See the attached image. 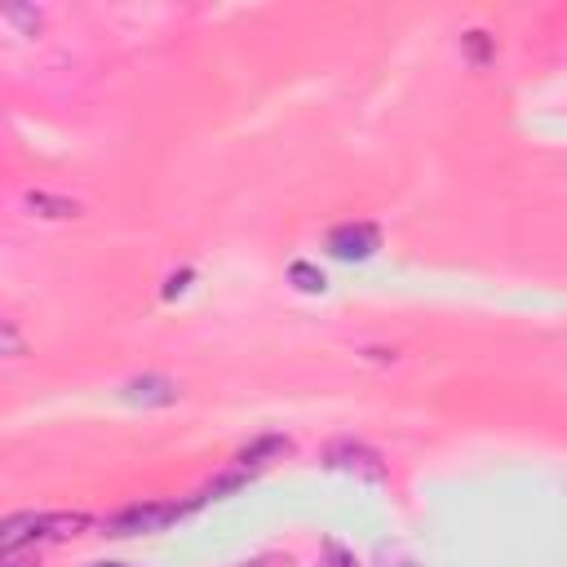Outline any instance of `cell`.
Wrapping results in <instances>:
<instances>
[{
	"label": "cell",
	"mask_w": 567,
	"mask_h": 567,
	"mask_svg": "<svg viewBox=\"0 0 567 567\" xmlns=\"http://www.w3.org/2000/svg\"><path fill=\"white\" fill-rule=\"evenodd\" d=\"M27 209L45 222H71L80 218V204L67 200V195H54V191H27Z\"/></svg>",
	"instance_id": "cell-6"
},
{
	"label": "cell",
	"mask_w": 567,
	"mask_h": 567,
	"mask_svg": "<svg viewBox=\"0 0 567 567\" xmlns=\"http://www.w3.org/2000/svg\"><path fill=\"white\" fill-rule=\"evenodd\" d=\"M0 18L14 23V27H23V36H36L40 27H45V9H36V5H5L0 9Z\"/></svg>",
	"instance_id": "cell-9"
},
{
	"label": "cell",
	"mask_w": 567,
	"mask_h": 567,
	"mask_svg": "<svg viewBox=\"0 0 567 567\" xmlns=\"http://www.w3.org/2000/svg\"><path fill=\"white\" fill-rule=\"evenodd\" d=\"M324 244L337 262H368V257L381 249V231L373 222H342V226L328 231Z\"/></svg>",
	"instance_id": "cell-3"
},
{
	"label": "cell",
	"mask_w": 567,
	"mask_h": 567,
	"mask_svg": "<svg viewBox=\"0 0 567 567\" xmlns=\"http://www.w3.org/2000/svg\"><path fill=\"white\" fill-rule=\"evenodd\" d=\"M80 528H89V514H9L0 519V559L32 550L40 541H63Z\"/></svg>",
	"instance_id": "cell-1"
},
{
	"label": "cell",
	"mask_w": 567,
	"mask_h": 567,
	"mask_svg": "<svg viewBox=\"0 0 567 567\" xmlns=\"http://www.w3.org/2000/svg\"><path fill=\"white\" fill-rule=\"evenodd\" d=\"M324 461H328L333 470L359 474V479H368V483H381V479H386V466H381V457H377V452H368L364 443H350V439L333 443Z\"/></svg>",
	"instance_id": "cell-4"
},
{
	"label": "cell",
	"mask_w": 567,
	"mask_h": 567,
	"mask_svg": "<svg viewBox=\"0 0 567 567\" xmlns=\"http://www.w3.org/2000/svg\"><path fill=\"white\" fill-rule=\"evenodd\" d=\"M89 567H125V563H89Z\"/></svg>",
	"instance_id": "cell-14"
},
{
	"label": "cell",
	"mask_w": 567,
	"mask_h": 567,
	"mask_svg": "<svg viewBox=\"0 0 567 567\" xmlns=\"http://www.w3.org/2000/svg\"><path fill=\"white\" fill-rule=\"evenodd\" d=\"M27 342H23V333H18L9 319H0V359H9V355H23Z\"/></svg>",
	"instance_id": "cell-11"
},
{
	"label": "cell",
	"mask_w": 567,
	"mask_h": 567,
	"mask_svg": "<svg viewBox=\"0 0 567 567\" xmlns=\"http://www.w3.org/2000/svg\"><path fill=\"white\" fill-rule=\"evenodd\" d=\"M328 567H359V563L350 559V554H346L337 541H328Z\"/></svg>",
	"instance_id": "cell-12"
},
{
	"label": "cell",
	"mask_w": 567,
	"mask_h": 567,
	"mask_svg": "<svg viewBox=\"0 0 567 567\" xmlns=\"http://www.w3.org/2000/svg\"><path fill=\"white\" fill-rule=\"evenodd\" d=\"M178 395H182L178 381H169L160 373L125 381V399H129V404H142V408H169V404H178Z\"/></svg>",
	"instance_id": "cell-5"
},
{
	"label": "cell",
	"mask_w": 567,
	"mask_h": 567,
	"mask_svg": "<svg viewBox=\"0 0 567 567\" xmlns=\"http://www.w3.org/2000/svg\"><path fill=\"white\" fill-rule=\"evenodd\" d=\"M195 505H204V497H195V501H138V505H125V510H116L111 519H102V532H111V536L164 532V528H173L178 519H187Z\"/></svg>",
	"instance_id": "cell-2"
},
{
	"label": "cell",
	"mask_w": 567,
	"mask_h": 567,
	"mask_svg": "<svg viewBox=\"0 0 567 567\" xmlns=\"http://www.w3.org/2000/svg\"><path fill=\"white\" fill-rule=\"evenodd\" d=\"M461 45H466V54H470L474 67H488L492 63V40H488V32H466V36H461Z\"/></svg>",
	"instance_id": "cell-10"
},
{
	"label": "cell",
	"mask_w": 567,
	"mask_h": 567,
	"mask_svg": "<svg viewBox=\"0 0 567 567\" xmlns=\"http://www.w3.org/2000/svg\"><path fill=\"white\" fill-rule=\"evenodd\" d=\"M284 452H288V439H284V435H262V439H253L249 448L240 452V457H235V466L249 470V474H257L262 466H271L275 457H284Z\"/></svg>",
	"instance_id": "cell-7"
},
{
	"label": "cell",
	"mask_w": 567,
	"mask_h": 567,
	"mask_svg": "<svg viewBox=\"0 0 567 567\" xmlns=\"http://www.w3.org/2000/svg\"><path fill=\"white\" fill-rule=\"evenodd\" d=\"M288 284H293L297 293H324L328 288L324 271H319L315 262H288Z\"/></svg>",
	"instance_id": "cell-8"
},
{
	"label": "cell",
	"mask_w": 567,
	"mask_h": 567,
	"mask_svg": "<svg viewBox=\"0 0 567 567\" xmlns=\"http://www.w3.org/2000/svg\"><path fill=\"white\" fill-rule=\"evenodd\" d=\"M187 280H191V271H182V275H169V284H164V302H173V297L187 288Z\"/></svg>",
	"instance_id": "cell-13"
}]
</instances>
